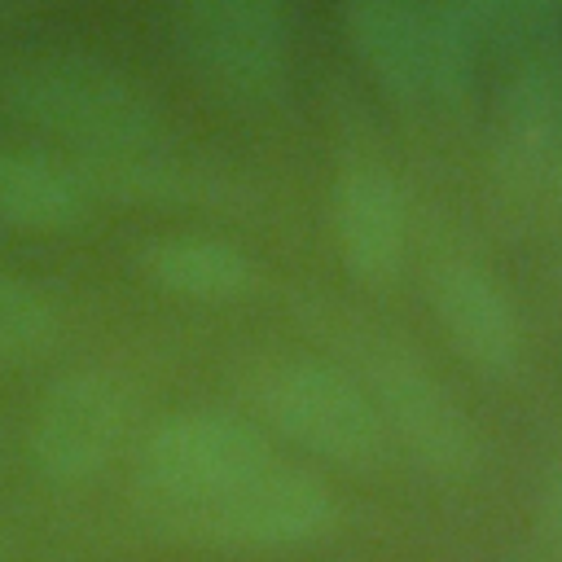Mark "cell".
<instances>
[{"instance_id":"cell-1","label":"cell","mask_w":562,"mask_h":562,"mask_svg":"<svg viewBox=\"0 0 562 562\" xmlns=\"http://www.w3.org/2000/svg\"><path fill=\"white\" fill-rule=\"evenodd\" d=\"M0 110L61 145L66 162L149 149L167 136L158 101L92 53H35L0 70Z\"/></svg>"},{"instance_id":"cell-2","label":"cell","mask_w":562,"mask_h":562,"mask_svg":"<svg viewBox=\"0 0 562 562\" xmlns=\"http://www.w3.org/2000/svg\"><path fill=\"white\" fill-rule=\"evenodd\" d=\"M272 457L268 430L228 408H180L145 430L132 457V509L167 540L224 487Z\"/></svg>"},{"instance_id":"cell-3","label":"cell","mask_w":562,"mask_h":562,"mask_svg":"<svg viewBox=\"0 0 562 562\" xmlns=\"http://www.w3.org/2000/svg\"><path fill=\"white\" fill-rule=\"evenodd\" d=\"M237 391L263 430L281 435L307 457L351 474L382 470L391 457L373 400L342 364L312 356H263L241 369Z\"/></svg>"},{"instance_id":"cell-4","label":"cell","mask_w":562,"mask_h":562,"mask_svg":"<svg viewBox=\"0 0 562 562\" xmlns=\"http://www.w3.org/2000/svg\"><path fill=\"white\" fill-rule=\"evenodd\" d=\"M189 75L233 110H272L290 88V18L281 0H171Z\"/></svg>"},{"instance_id":"cell-5","label":"cell","mask_w":562,"mask_h":562,"mask_svg":"<svg viewBox=\"0 0 562 562\" xmlns=\"http://www.w3.org/2000/svg\"><path fill=\"white\" fill-rule=\"evenodd\" d=\"M351 373L373 400L391 448L435 479H470L483 461L479 430L443 378L395 338H356Z\"/></svg>"},{"instance_id":"cell-6","label":"cell","mask_w":562,"mask_h":562,"mask_svg":"<svg viewBox=\"0 0 562 562\" xmlns=\"http://www.w3.org/2000/svg\"><path fill=\"white\" fill-rule=\"evenodd\" d=\"M338 522V501L329 483L294 461L268 457L259 470L224 487L211 505L193 514L180 531V544L237 549V553H277L303 549L329 536Z\"/></svg>"},{"instance_id":"cell-7","label":"cell","mask_w":562,"mask_h":562,"mask_svg":"<svg viewBox=\"0 0 562 562\" xmlns=\"http://www.w3.org/2000/svg\"><path fill=\"white\" fill-rule=\"evenodd\" d=\"M136 417V391L119 369L79 364L57 373L26 430V461L53 487L97 479L127 439Z\"/></svg>"},{"instance_id":"cell-8","label":"cell","mask_w":562,"mask_h":562,"mask_svg":"<svg viewBox=\"0 0 562 562\" xmlns=\"http://www.w3.org/2000/svg\"><path fill=\"white\" fill-rule=\"evenodd\" d=\"M558 154H562V40H549L514 57L492 110L487 171L496 202L505 211L531 206L553 184Z\"/></svg>"},{"instance_id":"cell-9","label":"cell","mask_w":562,"mask_h":562,"mask_svg":"<svg viewBox=\"0 0 562 562\" xmlns=\"http://www.w3.org/2000/svg\"><path fill=\"white\" fill-rule=\"evenodd\" d=\"M329 220H334V250L347 277L373 290L400 277L408 250V206L395 171L378 154L369 149L342 154L334 176Z\"/></svg>"},{"instance_id":"cell-10","label":"cell","mask_w":562,"mask_h":562,"mask_svg":"<svg viewBox=\"0 0 562 562\" xmlns=\"http://www.w3.org/2000/svg\"><path fill=\"white\" fill-rule=\"evenodd\" d=\"M430 307L452 351L487 378H514L527 360V334L514 299L470 255H443L430 268Z\"/></svg>"},{"instance_id":"cell-11","label":"cell","mask_w":562,"mask_h":562,"mask_svg":"<svg viewBox=\"0 0 562 562\" xmlns=\"http://www.w3.org/2000/svg\"><path fill=\"white\" fill-rule=\"evenodd\" d=\"M342 35L395 110H430V0H342Z\"/></svg>"},{"instance_id":"cell-12","label":"cell","mask_w":562,"mask_h":562,"mask_svg":"<svg viewBox=\"0 0 562 562\" xmlns=\"http://www.w3.org/2000/svg\"><path fill=\"white\" fill-rule=\"evenodd\" d=\"M140 272L162 294L189 303H237L259 290L255 259L215 233H162L140 250Z\"/></svg>"},{"instance_id":"cell-13","label":"cell","mask_w":562,"mask_h":562,"mask_svg":"<svg viewBox=\"0 0 562 562\" xmlns=\"http://www.w3.org/2000/svg\"><path fill=\"white\" fill-rule=\"evenodd\" d=\"M92 198L66 158L26 145H0V224L22 233H70L88 220Z\"/></svg>"},{"instance_id":"cell-14","label":"cell","mask_w":562,"mask_h":562,"mask_svg":"<svg viewBox=\"0 0 562 562\" xmlns=\"http://www.w3.org/2000/svg\"><path fill=\"white\" fill-rule=\"evenodd\" d=\"M61 338V307L26 277L0 272V369L40 360Z\"/></svg>"},{"instance_id":"cell-15","label":"cell","mask_w":562,"mask_h":562,"mask_svg":"<svg viewBox=\"0 0 562 562\" xmlns=\"http://www.w3.org/2000/svg\"><path fill=\"white\" fill-rule=\"evenodd\" d=\"M549 40H562V0H509L501 26L492 35V48L518 57Z\"/></svg>"},{"instance_id":"cell-16","label":"cell","mask_w":562,"mask_h":562,"mask_svg":"<svg viewBox=\"0 0 562 562\" xmlns=\"http://www.w3.org/2000/svg\"><path fill=\"white\" fill-rule=\"evenodd\" d=\"M536 531L540 540L562 553V448L549 457V470L540 479V501H536Z\"/></svg>"},{"instance_id":"cell-17","label":"cell","mask_w":562,"mask_h":562,"mask_svg":"<svg viewBox=\"0 0 562 562\" xmlns=\"http://www.w3.org/2000/svg\"><path fill=\"white\" fill-rule=\"evenodd\" d=\"M443 4L483 40V48H492V35H496V26L509 9V0H443Z\"/></svg>"},{"instance_id":"cell-18","label":"cell","mask_w":562,"mask_h":562,"mask_svg":"<svg viewBox=\"0 0 562 562\" xmlns=\"http://www.w3.org/2000/svg\"><path fill=\"white\" fill-rule=\"evenodd\" d=\"M549 193L562 202V154H558V167H553V184H549Z\"/></svg>"},{"instance_id":"cell-19","label":"cell","mask_w":562,"mask_h":562,"mask_svg":"<svg viewBox=\"0 0 562 562\" xmlns=\"http://www.w3.org/2000/svg\"><path fill=\"white\" fill-rule=\"evenodd\" d=\"M0 562H9V540H4V531H0Z\"/></svg>"},{"instance_id":"cell-20","label":"cell","mask_w":562,"mask_h":562,"mask_svg":"<svg viewBox=\"0 0 562 562\" xmlns=\"http://www.w3.org/2000/svg\"><path fill=\"white\" fill-rule=\"evenodd\" d=\"M0 465H4V439H0Z\"/></svg>"},{"instance_id":"cell-21","label":"cell","mask_w":562,"mask_h":562,"mask_svg":"<svg viewBox=\"0 0 562 562\" xmlns=\"http://www.w3.org/2000/svg\"><path fill=\"white\" fill-rule=\"evenodd\" d=\"M558 285H562V268H558Z\"/></svg>"}]
</instances>
